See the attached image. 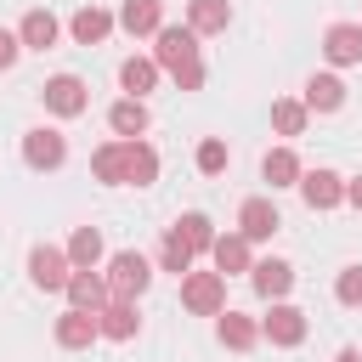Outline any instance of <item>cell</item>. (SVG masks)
Wrapping results in <instances>:
<instances>
[{
  "instance_id": "ffe728a7",
  "label": "cell",
  "mask_w": 362,
  "mask_h": 362,
  "mask_svg": "<svg viewBox=\"0 0 362 362\" xmlns=\"http://www.w3.org/2000/svg\"><path fill=\"white\" fill-rule=\"evenodd\" d=\"M209 260H215V272H221V277H232V272H249V238H243V232H226V238H215Z\"/></svg>"
},
{
  "instance_id": "5b68a950",
  "label": "cell",
  "mask_w": 362,
  "mask_h": 362,
  "mask_svg": "<svg viewBox=\"0 0 362 362\" xmlns=\"http://www.w3.org/2000/svg\"><path fill=\"white\" fill-rule=\"evenodd\" d=\"M28 277H34V288H45V294L68 288V277H74V266H68V249H51V243H40V249L28 255Z\"/></svg>"
},
{
  "instance_id": "d6a6232c",
  "label": "cell",
  "mask_w": 362,
  "mask_h": 362,
  "mask_svg": "<svg viewBox=\"0 0 362 362\" xmlns=\"http://www.w3.org/2000/svg\"><path fill=\"white\" fill-rule=\"evenodd\" d=\"M17 57H23V40H17L11 28H0V74H6V68H11Z\"/></svg>"
},
{
  "instance_id": "603a6c76",
  "label": "cell",
  "mask_w": 362,
  "mask_h": 362,
  "mask_svg": "<svg viewBox=\"0 0 362 362\" xmlns=\"http://www.w3.org/2000/svg\"><path fill=\"white\" fill-rule=\"evenodd\" d=\"M119 85L141 102V96L158 85V62H153V57H124V62H119Z\"/></svg>"
},
{
  "instance_id": "484cf974",
  "label": "cell",
  "mask_w": 362,
  "mask_h": 362,
  "mask_svg": "<svg viewBox=\"0 0 362 362\" xmlns=\"http://www.w3.org/2000/svg\"><path fill=\"white\" fill-rule=\"evenodd\" d=\"M170 232H175L192 255H209V249H215V226H209V215H198V209H192V215H181Z\"/></svg>"
},
{
  "instance_id": "836d02e7",
  "label": "cell",
  "mask_w": 362,
  "mask_h": 362,
  "mask_svg": "<svg viewBox=\"0 0 362 362\" xmlns=\"http://www.w3.org/2000/svg\"><path fill=\"white\" fill-rule=\"evenodd\" d=\"M345 204H356V209H362V175H356V181H345Z\"/></svg>"
},
{
  "instance_id": "f546056e",
  "label": "cell",
  "mask_w": 362,
  "mask_h": 362,
  "mask_svg": "<svg viewBox=\"0 0 362 362\" xmlns=\"http://www.w3.org/2000/svg\"><path fill=\"white\" fill-rule=\"evenodd\" d=\"M158 266H164V272H175V277H187V272H192V249H187V243H181L175 232H164V249H158Z\"/></svg>"
},
{
  "instance_id": "ac0fdd59",
  "label": "cell",
  "mask_w": 362,
  "mask_h": 362,
  "mask_svg": "<svg viewBox=\"0 0 362 362\" xmlns=\"http://www.w3.org/2000/svg\"><path fill=\"white\" fill-rule=\"evenodd\" d=\"M345 107V85L334 74H311L305 79V113H339Z\"/></svg>"
},
{
  "instance_id": "ba28073f",
  "label": "cell",
  "mask_w": 362,
  "mask_h": 362,
  "mask_svg": "<svg viewBox=\"0 0 362 362\" xmlns=\"http://www.w3.org/2000/svg\"><path fill=\"white\" fill-rule=\"evenodd\" d=\"M277 226H283V215H277L272 198H243V209H238V232H243L249 243H266Z\"/></svg>"
},
{
  "instance_id": "d6986e66",
  "label": "cell",
  "mask_w": 362,
  "mask_h": 362,
  "mask_svg": "<svg viewBox=\"0 0 362 362\" xmlns=\"http://www.w3.org/2000/svg\"><path fill=\"white\" fill-rule=\"evenodd\" d=\"M158 181V153L147 141H124V187H147Z\"/></svg>"
},
{
  "instance_id": "1f68e13d",
  "label": "cell",
  "mask_w": 362,
  "mask_h": 362,
  "mask_svg": "<svg viewBox=\"0 0 362 362\" xmlns=\"http://www.w3.org/2000/svg\"><path fill=\"white\" fill-rule=\"evenodd\" d=\"M198 170H204V175H221V170H226V141H221V136L198 141Z\"/></svg>"
},
{
  "instance_id": "9a60e30c",
  "label": "cell",
  "mask_w": 362,
  "mask_h": 362,
  "mask_svg": "<svg viewBox=\"0 0 362 362\" xmlns=\"http://www.w3.org/2000/svg\"><path fill=\"white\" fill-rule=\"evenodd\" d=\"M107 124H113L119 141H141V136H147V102H136V96L113 102V107H107Z\"/></svg>"
},
{
  "instance_id": "7a4b0ae2",
  "label": "cell",
  "mask_w": 362,
  "mask_h": 362,
  "mask_svg": "<svg viewBox=\"0 0 362 362\" xmlns=\"http://www.w3.org/2000/svg\"><path fill=\"white\" fill-rule=\"evenodd\" d=\"M107 300H124V305H136L141 294H147V283H153V260L147 255H136V249H119L113 260H107Z\"/></svg>"
},
{
  "instance_id": "4fadbf2b",
  "label": "cell",
  "mask_w": 362,
  "mask_h": 362,
  "mask_svg": "<svg viewBox=\"0 0 362 362\" xmlns=\"http://www.w3.org/2000/svg\"><path fill=\"white\" fill-rule=\"evenodd\" d=\"M136 328H141V317H136V305H124V300H107L102 311H96V334L102 339H136Z\"/></svg>"
},
{
  "instance_id": "2e32d148",
  "label": "cell",
  "mask_w": 362,
  "mask_h": 362,
  "mask_svg": "<svg viewBox=\"0 0 362 362\" xmlns=\"http://www.w3.org/2000/svg\"><path fill=\"white\" fill-rule=\"evenodd\" d=\"M90 339H96V311H74V305H68V311L57 317V345H62V351H85Z\"/></svg>"
},
{
  "instance_id": "83f0119b",
  "label": "cell",
  "mask_w": 362,
  "mask_h": 362,
  "mask_svg": "<svg viewBox=\"0 0 362 362\" xmlns=\"http://www.w3.org/2000/svg\"><path fill=\"white\" fill-rule=\"evenodd\" d=\"M255 339H260V322H255V317H243V311H226V317H221V345L249 351Z\"/></svg>"
},
{
  "instance_id": "4316f807",
  "label": "cell",
  "mask_w": 362,
  "mask_h": 362,
  "mask_svg": "<svg viewBox=\"0 0 362 362\" xmlns=\"http://www.w3.org/2000/svg\"><path fill=\"white\" fill-rule=\"evenodd\" d=\"M90 170H96V181L124 187V141H102V147L90 153Z\"/></svg>"
},
{
  "instance_id": "8992f818",
  "label": "cell",
  "mask_w": 362,
  "mask_h": 362,
  "mask_svg": "<svg viewBox=\"0 0 362 362\" xmlns=\"http://www.w3.org/2000/svg\"><path fill=\"white\" fill-rule=\"evenodd\" d=\"M62 158H68V141H62V130H28L23 136V164L28 170H62Z\"/></svg>"
},
{
  "instance_id": "5bb4252c",
  "label": "cell",
  "mask_w": 362,
  "mask_h": 362,
  "mask_svg": "<svg viewBox=\"0 0 362 362\" xmlns=\"http://www.w3.org/2000/svg\"><path fill=\"white\" fill-rule=\"evenodd\" d=\"M119 28L136 34V40H141V34H158V28H164V0H124V6H119Z\"/></svg>"
},
{
  "instance_id": "e575fe53",
  "label": "cell",
  "mask_w": 362,
  "mask_h": 362,
  "mask_svg": "<svg viewBox=\"0 0 362 362\" xmlns=\"http://www.w3.org/2000/svg\"><path fill=\"white\" fill-rule=\"evenodd\" d=\"M334 362H362V351H351V345H345V351H339Z\"/></svg>"
},
{
  "instance_id": "52a82bcc",
  "label": "cell",
  "mask_w": 362,
  "mask_h": 362,
  "mask_svg": "<svg viewBox=\"0 0 362 362\" xmlns=\"http://www.w3.org/2000/svg\"><path fill=\"white\" fill-rule=\"evenodd\" d=\"M260 334H266L272 345H300V339H305V311H300V305L272 300V311L260 317Z\"/></svg>"
},
{
  "instance_id": "7c38bea8",
  "label": "cell",
  "mask_w": 362,
  "mask_h": 362,
  "mask_svg": "<svg viewBox=\"0 0 362 362\" xmlns=\"http://www.w3.org/2000/svg\"><path fill=\"white\" fill-rule=\"evenodd\" d=\"M249 283H255L260 300H283L294 288V266L288 260H260V266H249Z\"/></svg>"
},
{
  "instance_id": "277c9868",
  "label": "cell",
  "mask_w": 362,
  "mask_h": 362,
  "mask_svg": "<svg viewBox=\"0 0 362 362\" xmlns=\"http://www.w3.org/2000/svg\"><path fill=\"white\" fill-rule=\"evenodd\" d=\"M45 107L57 113V119H79L85 107H90V90H85V79L79 74H57V79H45Z\"/></svg>"
},
{
  "instance_id": "8fae6325",
  "label": "cell",
  "mask_w": 362,
  "mask_h": 362,
  "mask_svg": "<svg viewBox=\"0 0 362 362\" xmlns=\"http://www.w3.org/2000/svg\"><path fill=\"white\" fill-rule=\"evenodd\" d=\"M57 34H62V23H57L45 6H34V11L17 23V40H23V51H51V45H57Z\"/></svg>"
},
{
  "instance_id": "9c48e42d",
  "label": "cell",
  "mask_w": 362,
  "mask_h": 362,
  "mask_svg": "<svg viewBox=\"0 0 362 362\" xmlns=\"http://www.w3.org/2000/svg\"><path fill=\"white\" fill-rule=\"evenodd\" d=\"M322 57H328L334 68L362 62V23H334V28L322 34Z\"/></svg>"
},
{
  "instance_id": "e0dca14e",
  "label": "cell",
  "mask_w": 362,
  "mask_h": 362,
  "mask_svg": "<svg viewBox=\"0 0 362 362\" xmlns=\"http://www.w3.org/2000/svg\"><path fill=\"white\" fill-rule=\"evenodd\" d=\"M68 34H74L79 45H102V40L113 34V17H107L102 6H79V11L68 17Z\"/></svg>"
},
{
  "instance_id": "6da1fadb",
  "label": "cell",
  "mask_w": 362,
  "mask_h": 362,
  "mask_svg": "<svg viewBox=\"0 0 362 362\" xmlns=\"http://www.w3.org/2000/svg\"><path fill=\"white\" fill-rule=\"evenodd\" d=\"M153 62L175 79V90H204V57H198V34L192 28H158L153 34Z\"/></svg>"
},
{
  "instance_id": "44dd1931",
  "label": "cell",
  "mask_w": 362,
  "mask_h": 362,
  "mask_svg": "<svg viewBox=\"0 0 362 362\" xmlns=\"http://www.w3.org/2000/svg\"><path fill=\"white\" fill-rule=\"evenodd\" d=\"M62 294L74 300V311H102V305H107V283H102L96 272H74Z\"/></svg>"
},
{
  "instance_id": "30bf717a",
  "label": "cell",
  "mask_w": 362,
  "mask_h": 362,
  "mask_svg": "<svg viewBox=\"0 0 362 362\" xmlns=\"http://www.w3.org/2000/svg\"><path fill=\"white\" fill-rule=\"evenodd\" d=\"M300 198H305L311 209H334V204H345V181H339L334 170H305V175H300Z\"/></svg>"
},
{
  "instance_id": "7402d4cb",
  "label": "cell",
  "mask_w": 362,
  "mask_h": 362,
  "mask_svg": "<svg viewBox=\"0 0 362 362\" xmlns=\"http://www.w3.org/2000/svg\"><path fill=\"white\" fill-rule=\"evenodd\" d=\"M232 23V0H192L187 6V28L192 34H221Z\"/></svg>"
},
{
  "instance_id": "cb8c5ba5",
  "label": "cell",
  "mask_w": 362,
  "mask_h": 362,
  "mask_svg": "<svg viewBox=\"0 0 362 362\" xmlns=\"http://www.w3.org/2000/svg\"><path fill=\"white\" fill-rule=\"evenodd\" d=\"M260 175L272 181V187H300V158H294V147H272L266 158H260Z\"/></svg>"
},
{
  "instance_id": "d4e9b609",
  "label": "cell",
  "mask_w": 362,
  "mask_h": 362,
  "mask_svg": "<svg viewBox=\"0 0 362 362\" xmlns=\"http://www.w3.org/2000/svg\"><path fill=\"white\" fill-rule=\"evenodd\" d=\"M96 260H102V232H96V226H74V238H68V266H74V272H96Z\"/></svg>"
},
{
  "instance_id": "f1b7e54d",
  "label": "cell",
  "mask_w": 362,
  "mask_h": 362,
  "mask_svg": "<svg viewBox=\"0 0 362 362\" xmlns=\"http://www.w3.org/2000/svg\"><path fill=\"white\" fill-rule=\"evenodd\" d=\"M272 124H277V136H300L305 130V102H272Z\"/></svg>"
},
{
  "instance_id": "4dcf8cb0",
  "label": "cell",
  "mask_w": 362,
  "mask_h": 362,
  "mask_svg": "<svg viewBox=\"0 0 362 362\" xmlns=\"http://www.w3.org/2000/svg\"><path fill=\"white\" fill-rule=\"evenodd\" d=\"M334 300H339V305H351V311L362 305V266H345V272L334 277Z\"/></svg>"
},
{
  "instance_id": "3957f363",
  "label": "cell",
  "mask_w": 362,
  "mask_h": 362,
  "mask_svg": "<svg viewBox=\"0 0 362 362\" xmlns=\"http://www.w3.org/2000/svg\"><path fill=\"white\" fill-rule=\"evenodd\" d=\"M181 305L198 311V317H221V305H226V277H221V272H187V277H181Z\"/></svg>"
}]
</instances>
